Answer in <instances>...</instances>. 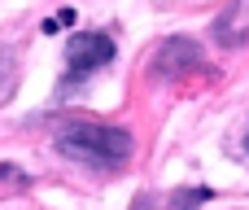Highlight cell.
Returning <instances> with one entry per match:
<instances>
[{
  "label": "cell",
  "instance_id": "1",
  "mask_svg": "<svg viewBox=\"0 0 249 210\" xmlns=\"http://www.w3.org/2000/svg\"><path fill=\"white\" fill-rule=\"evenodd\" d=\"M57 149H61L66 158H74V162L96 167V171H118V167L131 158L136 140H131L123 127H105V123H70V127L57 132Z\"/></svg>",
  "mask_w": 249,
  "mask_h": 210
},
{
  "label": "cell",
  "instance_id": "2",
  "mask_svg": "<svg viewBox=\"0 0 249 210\" xmlns=\"http://www.w3.org/2000/svg\"><path fill=\"white\" fill-rule=\"evenodd\" d=\"M109 57H114V39H109L105 31H83V35H70V44H66L70 79H83V75L101 70Z\"/></svg>",
  "mask_w": 249,
  "mask_h": 210
},
{
  "label": "cell",
  "instance_id": "3",
  "mask_svg": "<svg viewBox=\"0 0 249 210\" xmlns=\"http://www.w3.org/2000/svg\"><path fill=\"white\" fill-rule=\"evenodd\" d=\"M193 66H201V44L188 39V35H171V39L153 53V75H158V79H171V75L193 70Z\"/></svg>",
  "mask_w": 249,
  "mask_h": 210
},
{
  "label": "cell",
  "instance_id": "4",
  "mask_svg": "<svg viewBox=\"0 0 249 210\" xmlns=\"http://www.w3.org/2000/svg\"><path fill=\"white\" fill-rule=\"evenodd\" d=\"M201 202H210V189H179L171 197V210H197Z\"/></svg>",
  "mask_w": 249,
  "mask_h": 210
},
{
  "label": "cell",
  "instance_id": "5",
  "mask_svg": "<svg viewBox=\"0 0 249 210\" xmlns=\"http://www.w3.org/2000/svg\"><path fill=\"white\" fill-rule=\"evenodd\" d=\"M0 180H13V184H26V175L18 167H0Z\"/></svg>",
  "mask_w": 249,
  "mask_h": 210
},
{
  "label": "cell",
  "instance_id": "6",
  "mask_svg": "<svg viewBox=\"0 0 249 210\" xmlns=\"http://www.w3.org/2000/svg\"><path fill=\"white\" fill-rule=\"evenodd\" d=\"M245 149H249V136H245Z\"/></svg>",
  "mask_w": 249,
  "mask_h": 210
}]
</instances>
